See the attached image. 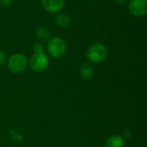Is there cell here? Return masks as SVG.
<instances>
[{
	"instance_id": "4",
	"label": "cell",
	"mask_w": 147,
	"mask_h": 147,
	"mask_svg": "<svg viewBox=\"0 0 147 147\" xmlns=\"http://www.w3.org/2000/svg\"><path fill=\"white\" fill-rule=\"evenodd\" d=\"M49 64V59L46 53H34L30 59H29V65L31 69L36 72L43 71L47 69Z\"/></svg>"
},
{
	"instance_id": "1",
	"label": "cell",
	"mask_w": 147,
	"mask_h": 147,
	"mask_svg": "<svg viewBox=\"0 0 147 147\" xmlns=\"http://www.w3.org/2000/svg\"><path fill=\"white\" fill-rule=\"evenodd\" d=\"M108 54V49L102 43H94L87 50V58L93 63H100L104 60Z\"/></svg>"
},
{
	"instance_id": "5",
	"label": "cell",
	"mask_w": 147,
	"mask_h": 147,
	"mask_svg": "<svg viewBox=\"0 0 147 147\" xmlns=\"http://www.w3.org/2000/svg\"><path fill=\"white\" fill-rule=\"evenodd\" d=\"M129 12L137 17H142L147 13V0H130L128 3Z\"/></svg>"
},
{
	"instance_id": "7",
	"label": "cell",
	"mask_w": 147,
	"mask_h": 147,
	"mask_svg": "<svg viewBox=\"0 0 147 147\" xmlns=\"http://www.w3.org/2000/svg\"><path fill=\"white\" fill-rule=\"evenodd\" d=\"M124 139L117 134L111 135L105 142V147H124Z\"/></svg>"
},
{
	"instance_id": "15",
	"label": "cell",
	"mask_w": 147,
	"mask_h": 147,
	"mask_svg": "<svg viewBox=\"0 0 147 147\" xmlns=\"http://www.w3.org/2000/svg\"><path fill=\"white\" fill-rule=\"evenodd\" d=\"M94 1H96V0H94Z\"/></svg>"
},
{
	"instance_id": "12",
	"label": "cell",
	"mask_w": 147,
	"mask_h": 147,
	"mask_svg": "<svg viewBox=\"0 0 147 147\" xmlns=\"http://www.w3.org/2000/svg\"><path fill=\"white\" fill-rule=\"evenodd\" d=\"M6 61H7V56L5 53H3V51H0V65H3Z\"/></svg>"
},
{
	"instance_id": "6",
	"label": "cell",
	"mask_w": 147,
	"mask_h": 147,
	"mask_svg": "<svg viewBox=\"0 0 147 147\" xmlns=\"http://www.w3.org/2000/svg\"><path fill=\"white\" fill-rule=\"evenodd\" d=\"M42 7L50 13L59 12L65 5V0H40Z\"/></svg>"
},
{
	"instance_id": "13",
	"label": "cell",
	"mask_w": 147,
	"mask_h": 147,
	"mask_svg": "<svg viewBox=\"0 0 147 147\" xmlns=\"http://www.w3.org/2000/svg\"><path fill=\"white\" fill-rule=\"evenodd\" d=\"M11 3H12V0H0V4L4 7L9 6Z\"/></svg>"
},
{
	"instance_id": "9",
	"label": "cell",
	"mask_w": 147,
	"mask_h": 147,
	"mask_svg": "<svg viewBox=\"0 0 147 147\" xmlns=\"http://www.w3.org/2000/svg\"><path fill=\"white\" fill-rule=\"evenodd\" d=\"M35 35L39 40H40L42 41L47 40L50 38V31L46 27H40L36 29Z\"/></svg>"
},
{
	"instance_id": "3",
	"label": "cell",
	"mask_w": 147,
	"mask_h": 147,
	"mask_svg": "<svg viewBox=\"0 0 147 147\" xmlns=\"http://www.w3.org/2000/svg\"><path fill=\"white\" fill-rule=\"evenodd\" d=\"M47 47L49 54L55 58L63 56L66 51V44L65 40L59 36H55L49 39Z\"/></svg>"
},
{
	"instance_id": "8",
	"label": "cell",
	"mask_w": 147,
	"mask_h": 147,
	"mask_svg": "<svg viewBox=\"0 0 147 147\" xmlns=\"http://www.w3.org/2000/svg\"><path fill=\"white\" fill-rule=\"evenodd\" d=\"M55 22L60 28H67L71 22V19L69 15L65 13H59L55 16Z\"/></svg>"
},
{
	"instance_id": "14",
	"label": "cell",
	"mask_w": 147,
	"mask_h": 147,
	"mask_svg": "<svg viewBox=\"0 0 147 147\" xmlns=\"http://www.w3.org/2000/svg\"><path fill=\"white\" fill-rule=\"evenodd\" d=\"M114 2H115V3H117V4L122 5V4H124V3L127 2V0H114Z\"/></svg>"
},
{
	"instance_id": "11",
	"label": "cell",
	"mask_w": 147,
	"mask_h": 147,
	"mask_svg": "<svg viewBox=\"0 0 147 147\" xmlns=\"http://www.w3.org/2000/svg\"><path fill=\"white\" fill-rule=\"evenodd\" d=\"M34 53H43L44 52V47L41 44L36 43L34 46Z\"/></svg>"
},
{
	"instance_id": "2",
	"label": "cell",
	"mask_w": 147,
	"mask_h": 147,
	"mask_svg": "<svg viewBox=\"0 0 147 147\" xmlns=\"http://www.w3.org/2000/svg\"><path fill=\"white\" fill-rule=\"evenodd\" d=\"M28 65V59L22 53H14L7 60L8 69L14 73H20L25 70Z\"/></svg>"
},
{
	"instance_id": "10",
	"label": "cell",
	"mask_w": 147,
	"mask_h": 147,
	"mask_svg": "<svg viewBox=\"0 0 147 147\" xmlns=\"http://www.w3.org/2000/svg\"><path fill=\"white\" fill-rule=\"evenodd\" d=\"M94 70L93 67L89 64H83L80 67V74L84 78H90L93 75Z\"/></svg>"
}]
</instances>
